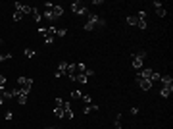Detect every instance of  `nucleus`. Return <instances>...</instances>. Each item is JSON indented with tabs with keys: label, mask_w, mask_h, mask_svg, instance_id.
<instances>
[{
	"label": "nucleus",
	"mask_w": 173,
	"mask_h": 129,
	"mask_svg": "<svg viewBox=\"0 0 173 129\" xmlns=\"http://www.w3.org/2000/svg\"><path fill=\"white\" fill-rule=\"evenodd\" d=\"M106 21L96 14H89V21L85 23V31H92L94 27H104Z\"/></svg>",
	"instance_id": "1"
},
{
	"label": "nucleus",
	"mask_w": 173,
	"mask_h": 129,
	"mask_svg": "<svg viewBox=\"0 0 173 129\" xmlns=\"http://www.w3.org/2000/svg\"><path fill=\"white\" fill-rule=\"evenodd\" d=\"M144 58H146V52H139V54H135V56H133V68H135V69H141L142 68V60H144Z\"/></svg>",
	"instance_id": "2"
},
{
	"label": "nucleus",
	"mask_w": 173,
	"mask_h": 129,
	"mask_svg": "<svg viewBox=\"0 0 173 129\" xmlns=\"http://www.w3.org/2000/svg\"><path fill=\"white\" fill-rule=\"evenodd\" d=\"M71 12H73V14H79V16H86V14H89V10H86L85 6L81 4V2H75V4H71Z\"/></svg>",
	"instance_id": "3"
},
{
	"label": "nucleus",
	"mask_w": 173,
	"mask_h": 129,
	"mask_svg": "<svg viewBox=\"0 0 173 129\" xmlns=\"http://www.w3.org/2000/svg\"><path fill=\"white\" fill-rule=\"evenodd\" d=\"M56 39V27H46V33H44V41L46 44H52Z\"/></svg>",
	"instance_id": "4"
},
{
	"label": "nucleus",
	"mask_w": 173,
	"mask_h": 129,
	"mask_svg": "<svg viewBox=\"0 0 173 129\" xmlns=\"http://www.w3.org/2000/svg\"><path fill=\"white\" fill-rule=\"evenodd\" d=\"M137 83H139V87H141V91H150V89H152V81H150V79L137 77Z\"/></svg>",
	"instance_id": "5"
},
{
	"label": "nucleus",
	"mask_w": 173,
	"mask_h": 129,
	"mask_svg": "<svg viewBox=\"0 0 173 129\" xmlns=\"http://www.w3.org/2000/svg\"><path fill=\"white\" fill-rule=\"evenodd\" d=\"M15 10L21 12L23 16H27V14H31V12H33V6H25V4H21V2H15Z\"/></svg>",
	"instance_id": "6"
},
{
	"label": "nucleus",
	"mask_w": 173,
	"mask_h": 129,
	"mask_svg": "<svg viewBox=\"0 0 173 129\" xmlns=\"http://www.w3.org/2000/svg\"><path fill=\"white\" fill-rule=\"evenodd\" d=\"M50 14H52V18H54V19H58V18H62V16H64V8H62V6H52V12H50Z\"/></svg>",
	"instance_id": "7"
},
{
	"label": "nucleus",
	"mask_w": 173,
	"mask_h": 129,
	"mask_svg": "<svg viewBox=\"0 0 173 129\" xmlns=\"http://www.w3.org/2000/svg\"><path fill=\"white\" fill-rule=\"evenodd\" d=\"M31 14H33V19H35V23H41V21H42V12L37 8V6H33V12H31Z\"/></svg>",
	"instance_id": "8"
},
{
	"label": "nucleus",
	"mask_w": 173,
	"mask_h": 129,
	"mask_svg": "<svg viewBox=\"0 0 173 129\" xmlns=\"http://www.w3.org/2000/svg\"><path fill=\"white\" fill-rule=\"evenodd\" d=\"M171 92H173V83H171V85H164V87H162V91H160V94H162L164 98H167Z\"/></svg>",
	"instance_id": "9"
},
{
	"label": "nucleus",
	"mask_w": 173,
	"mask_h": 129,
	"mask_svg": "<svg viewBox=\"0 0 173 129\" xmlns=\"http://www.w3.org/2000/svg\"><path fill=\"white\" fill-rule=\"evenodd\" d=\"M154 8H156V14H158L160 18H165V10H164V6H162V2L156 0V2H154Z\"/></svg>",
	"instance_id": "10"
},
{
	"label": "nucleus",
	"mask_w": 173,
	"mask_h": 129,
	"mask_svg": "<svg viewBox=\"0 0 173 129\" xmlns=\"http://www.w3.org/2000/svg\"><path fill=\"white\" fill-rule=\"evenodd\" d=\"M160 81H162V85H171V83H173L171 75H162V77H160Z\"/></svg>",
	"instance_id": "11"
},
{
	"label": "nucleus",
	"mask_w": 173,
	"mask_h": 129,
	"mask_svg": "<svg viewBox=\"0 0 173 129\" xmlns=\"http://www.w3.org/2000/svg\"><path fill=\"white\" fill-rule=\"evenodd\" d=\"M86 79H89V77H86V75H77V77H75V81H77V83L79 85H86Z\"/></svg>",
	"instance_id": "12"
},
{
	"label": "nucleus",
	"mask_w": 173,
	"mask_h": 129,
	"mask_svg": "<svg viewBox=\"0 0 173 129\" xmlns=\"http://www.w3.org/2000/svg\"><path fill=\"white\" fill-rule=\"evenodd\" d=\"M54 116L58 120H64V108H54Z\"/></svg>",
	"instance_id": "13"
},
{
	"label": "nucleus",
	"mask_w": 173,
	"mask_h": 129,
	"mask_svg": "<svg viewBox=\"0 0 173 129\" xmlns=\"http://www.w3.org/2000/svg\"><path fill=\"white\" fill-rule=\"evenodd\" d=\"M127 23H129V25H137V23H139V18H137V16H129V18H127Z\"/></svg>",
	"instance_id": "14"
},
{
	"label": "nucleus",
	"mask_w": 173,
	"mask_h": 129,
	"mask_svg": "<svg viewBox=\"0 0 173 129\" xmlns=\"http://www.w3.org/2000/svg\"><path fill=\"white\" fill-rule=\"evenodd\" d=\"M8 60H12V54H10V52H4V54H0V62H8Z\"/></svg>",
	"instance_id": "15"
},
{
	"label": "nucleus",
	"mask_w": 173,
	"mask_h": 129,
	"mask_svg": "<svg viewBox=\"0 0 173 129\" xmlns=\"http://www.w3.org/2000/svg\"><path fill=\"white\" fill-rule=\"evenodd\" d=\"M15 98H18L19 104H25V102H27V94H15Z\"/></svg>",
	"instance_id": "16"
},
{
	"label": "nucleus",
	"mask_w": 173,
	"mask_h": 129,
	"mask_svg": "<svg viewBox=\"0 0 173 129\" xmlns=\"http://www.w3.org/2000/svg\"><path fill=\"white\" fill-rule=\"evenodd\" d=\"M64 102L65 100H62V98H56L54 100V108H64Z\"/></svg>",
	"instance_id": "17"
},
{
	"label": "nucleus",
	"mask_w": 173,
	"mask_h": 129,
	"mask_svg": "<svg viewBox=\"0 0 173 129\" xmlns=\"http://www.w3.org/2000/svg\"><path fill=\"white\" fill-rule=\"evenodd\" d=\"M114 125H115V129H121V114H117V118H115Z\"/></svg>",
	"instance_id": "18"
},
{
	"label": "nucleus",
	"mask_w": 173,
	"mask_h": 129,
	"mask_svg": "<svg viewBox=\"0 0 173 129\" xmlns=\"http://www.w3.org/2000/svg\"><path fill=\"white\" fill-rule=\"evenodd\" d=\"M71 98H75V100H79V98H83L81 91H73V92H71Z\"/></svg>",
	"instance_id": "19"
},
{
	"label": "nucleus",
	"mask_w": 173,
	"mask_h": 129,
	"mask_svg": "<svg viewBox=\"0 0 173 129\" xmlns=\"http://www.w3.org/2000/svg\"><path fill=\"white\" fill-rule=\"evenodd\" d=\"M65 33H68V29H64V27H62V29H56V37H64Z\"/></svg>",
	"instance_id": "20"
},
{
	"label": "nucleus",
	"mask_w": 173,
	"mask_h": 129,
	"mask_svg": "<svg viewBox=\"0 0 173 129\" xmlns=\"http://www.w3.org/2000/svg\"><path fill=\"white\" fill-rule=\"evenodd\" d=\"M83 102H85V104H92V98L89 97V94H83V98H81Z\"/></svg>",
	"instance_id": "21"
},
{
	"label": "nucleus",
	"mask_w": 173,
	"mask_h": 129,
	"mask_svg": "<svg viewBox=\"0 0 173 129\" xmlns=\"http://www.w3.org/2000/svg\"><path fill=\"white\" fill-rule=\"evenodd\" d=\"M35 54H37L35 50H31V48H25V56H27V58H33Z\"/></svg>",
	"instance_id": "22"
},
{
	"label": "nucleus",
	"mask_w": 173,
	"mask_h": 129,
	"mask_svg": "<svg viewBox=\"0 0 173 129\" xmlns=\"http://www.w3.org/2000/svg\"><path fill=\"white\" fill-rule=\"evenodd\" d=\"M83 75H86V77H92V75H94V69L86 68V69H85V73H83Z\"/></svg>",
	"instance_id": "23"
},
{
	"label": "nucleus",
	"mask_w": 173,
	"mask_h": 129,
	"mask_svg": "<svg viewBox=\"0 0 173 129\" xmlns=\"http://www.w3.org/2000/svg\"><path fill=\"white\" fill-rule=\"evenodd\" d=\"M23 18V14H21V12H18V10H15V12H14V19H15V21H19V19H21Z\"/></svg>",
	"instance_id": "24"
},
{
	"label": "nucleus",
	"mask_w": 173,
	"mask_h": 129,
	"mask_svg": "<svg viewBox=\"0 0 173 129\" xmlns=\"http://www.w3.org/2000/svg\"><path fill=\"white\" fill-rule=\"evenodd\" d=\"M137 25H139V29H146V21H142V19H139Z\"/></svg>",
	"instance_id": "25"
},
{
	"label": "nucleus",
	"mask_w": 173,
	"mask_h": 129,
	"mask_svg": "<svg viewBox=\"0 0 173 129\" xmlns=\"http://www.w3.org/2000/svg\"><path fill=\"white\" fill-rule=\"evenodd\" d=\"M4 83H6V75H0V87H4Z\"/></svg>",
	"instance_id": "26"
},
{
	"label": "nucleus",
	"mask_w": 173,
	"mask_h": 129,
	"mask_svg": "<svg viewBox=\"0 0 173 129\" xmlns=\"http://www.w3.org/2000/svg\"><path fill=\"white\" fill-rule=\"evenodd\" d=\"M4 118H6V120H12V118H14V114H12V112H6Z\"/></svg>",
	"instance_id": "27"
},
{
	"label": "nucleus",
	"mask_w": 173,
	"mask_h": 129,
	"mask_svg": "<svg viewBox=\"0 0 173 129\" xmlns=\"http://www.w3.org/2000/svg\"><path fill=\"white\" fill-rule=\"evenodd\" d=\"M48 129H60V127H48Z\"/></svg>",
	"instance_id": "28"
},
{
	"label": "nucleus",
	"mask_w": 173,
	"mask_h": 129,
	"mask_svg": "<svg viewBox=\"0 0 173 129\" xmlns=\"http://www.w3.org/2000/svg\"><path fill=\"white\" fill-rule=\"evenodd\" d=\"M0 44H2V39H0Z\"/></svg>",
	"instance_id": "29"
}]
</instances>
